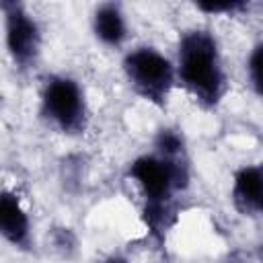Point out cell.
<instances>
[{"label": "cell", "instance_id": "cell-12", "mask_svg": "<svg viewBox=\"0 0 263 263\" xmlns=\"http://www.w3.org/2000/svg\"><path fill=\"white\" fill-rule=\"evenodd\" d=\"M53 240H55V247L62 249V251H66V253L72 251L74 245H76V238L70 232V228H58L55 234H53Z\"/></svg>", "mask_w": 263, "mask_h": 263}, {"label": "cell", "instance_id": "cell-8", "mask_svg": "<svg viewBox=\"0 0 263 263\" xmlns=\"http://www.w3.org/2000/svg\"><path fill=\"white\" fill-rule=\"evenodd\" d=\"M95 35L99 37V41H103L109 47H117L125 41L127 37V27H125V18L123 12L117 4H103L97 8L95 12Z\"/></svg>", "mask_w": 263, "mask_h": 263}, {"label": "cell", "instance_id": "cell-6", "mask_svg": "<svg viewBox=\"0 0 263 263\" xmlns=\"http://www.w3.org/2000/svg\"><path fill=\"white\" fill-rule=\"evenodd\" d=\"M0 236L14 247H29L31 224L18 197L10 191H0Z\"/></svg>", "mask_w": 263, "mask_h": 263}, {"label": "cell", "instance_id": "cell-2", "mask_svg": "<svg viewBox=\"0 0 263 263\" xmlns=\"http://www.w3.org/2000/svg\"><path fill=\"white\" fill-rule=\"evenodd\" d=\"M179 78L201 107H216L226 92L218 41L210 31H187L179 41Z\"/></svg>", "mask_w": 263, "mask_h": 263}, {"label": "cell", "instance_id": "cell-11", "mask_svg": "<svg viewBox=\"0 0 263 263\" xmlns=\"http://www.w3.org/2000/svg\"><path fill=\"white\" fill-rule=\"evenodd\" d=\"M261 45H257L249 58V64H247V70H249V78H251V84L255 88V92L259 95L261 92Z\"/></svg>", "mask_w": 263, "mask_h": 263}, {"label": "cell", "instance_id": "cell-3", "mask_svg": "<svg viewBox=\"0 0 263 263\" xmlns=\"http://www.w3.org/2000/svg\"><path fill=\"white\" fill-rule=\"evenodd\" d=\"M123 70L129 84L142 99L158 107L166 103L175 84V68L168 58L154 47H138L125 55Z\"/></svg>", "mask_w": 263, "mask_h": 263}, {"label": "cell", "instance_id": "cell-7", "mask_svg": "<svg viewBox=\"0 0 263 263\" xmlns=\"http://www.w3.org/2000/svg\"><path fill=\"white\" fill-rule=\"evenodd\" d=\"M263 177H261V168L257 164L251 166H242L240 171H236L234 175V183H232V201L234 208L245 214V216H257L261 212V203H263Z\"/></svg>", "mask_w": 263, "mask_h": 263}, {"label": "cell", "instance_id": "cell-13", "mask_svg": "<svg viewBox=\"0 0 263 263\" xmlns=\"http://www.w3.org/2000/svg\"><path fill=\"white\" fill-rule=\"evenodd\" d=\"M103 263H127V261L121 259V257H111V259H107V261H103Z\"/></svg>", "mask_w": 263, "mask_h": 263}, {"label": "cell", "instance_id": "cell-4", "mask_svg": "<svg viewBox=\"0 0 263 263\" xmlns=\"http://www.w3.org/2000/svg\"><path fill=\"white\" fill-rule=\"evenodd\" d=\"M43 115L64 134H80L86 127V101L76 80L53 76L41 95Z\"/></svg>", "mask_w": 263, "mask_h": 263}, {"label": "cell", "instance_id": "cell-9", "mask_svg": "<svg viewBox=\"0 0 263 263\" xmlns=\"http://www.w3.org/2000/svg\"><path fill=\"white\" fill-rule=\"evenodd\" d=\"M154 146H156V154L160 156H168V158H179V156H187L185 154V142H183V136L177 132V129H160L156 134V140H154Z\"/></svg>", "mask_w": 263, "mask_h": 263}, {"label": "cell", "instance_id": "cell-10", "mask_svg": "<svg viewBox=\"0 0 263 263\" xmlns=\"http://www.w3.org/2000/svg\"><path fill=\"white\" fill-rule=\"evenodd\" d=\"M245 6H247V2H240V0H226V2H214V0H210V2H199L197 4V8L203 10V12H208V14L234 12V10H240Z\"/></svg>", "mask_w": 263, "mask_h": 263}, {"label": "cell", "instance_id": "cell-1", "mask_svg": "<svg viewBox=\"0 0 263 263\" xmlns=\"http://www.w3.org/2000/svg\"><path fill=\"white\" fill-rule=\"evenodd\" d=\"M127 175L144 193V220L152 236L162 238L177 218L175 195L189 185L187 156L168 158L144 154L129 164Z\"/></svg>", "mask_w": 263, "mask_h": 263}, {"label": "cell", "instance_id": "cell-5", "mask_svg": "<svg viewBox=\"0 0 263 263\" xmlns=\"http://www.w3.org/2000/svg\"><path fill=\"white\" fill-rule=\"evenodd\" d=\"M4 12V35L10 58L16 66L29 68L35 64L41 45V31L37 21L27 12V8L18 2H2Z\"/></svg>", "mask_w": 263, "mask_h": 263}]
</instances>
